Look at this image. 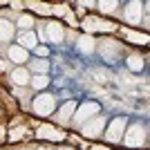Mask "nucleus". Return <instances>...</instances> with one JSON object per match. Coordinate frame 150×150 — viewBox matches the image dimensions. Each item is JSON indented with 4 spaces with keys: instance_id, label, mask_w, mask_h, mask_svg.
I'll use <instances>...</instances> for the list:
<instances>
[{
    "instance_id": "obj_17",
    "label": "nucleus",
    "mask_w": 150,
    "mask_h": 150,
    "mask_svg": "<svg viewBox=\"0 0 150 150\" xmlns=\"http://www.w3.org/2000/svg\"><path fill=\"white\" fill-rule=\"evenodd\" d=\"M31 69L38 72V74H47V72H50V63L45 61V58H38V61L31 63Z\"/></svg>"
},
{
    "instance_id": "obj_3",
    "label": "nucleus",
    "mask_w": 150,
    "mask_h": 150,
    "mask_svg": "<svg viewBox=\"0 0 150 150\" xmlns=\"http://www.w3.org/2000/svg\"><path fill=\"white\" fill-rule=\"evenodd\" d=\"M146 141V128L144 125H132L130 130L125 132V137H123V144L125 146H130V148H137V146H141Z\"/></svg>"
},
{
    "instance_id": "obj_8",
    "label": "nucleus",
    "mask_w": 150,
    "mask_h": 150,
    "mask_svg": "<svg viewBox=\"0 0 150 150\" xmlns=\"http://www.w3.org/2000/svg\"><path fill=\"white\" fill-rule=\"evenodd\" d=\"M9 58H11V63H27L29 52L23 50L20 45H13V47H9Z\"/></svg>"
},
{
    "instance_id": "obj_5",
    "label": "nucleus",
    "mask_w": 150,
    "mask_h": 150,
    "mask_svg": "<svg viewBox=\"0 0 150 150\" xmlns=\"http://www.w3.org/2000/svg\"><path fill=\"white\" fill-rule=\"evenodd\" d=\"M103 128H105V117H94V119L83 123L81 132L85 137H99L101 132H103Z\"/></svg>"
},
{
    "instance_id": "obj_1",
    "label": "nucleus",
    "mask_w": 150,
    "mask_h": 150,
    "mask_svg": "<svg viewBox=\"0 0 150 150\" xmlns=\"http://www.w3.org/2000/svg\"><path fill=\"white\" fill-rule=\"evenodd\" d=\"M101 105L96 103V101H88V103H83V105H79L74 110V123H85V121L94 119V114H99Z\"/></svg>"
},
{
    "instance_id": "obj_15",
    "label": "nucleus",
    "mask_w": 150,
    "mask_h": 150,
    "mask_svg": "<svg viewBox=\"0 0 150 150\" xmlns=\"http://www.w3.org/2000/svg\"><path fill=\"white\" fill-rule=\"evenodd\" d=\"M94 38L92 36H83V38H79V50L83 52V54H92L94 52Z\"/></svg>"
},
{
    "instance_id": "obj_23",
    "label": "nucleus",
    "mask_w": 150,
    "mask_h": 150,
    "mask_svg": "<svg viewBox=\"0 0 150 150\" xmlns=\"http://www.w3.org/2000/svg\"><path fill=\"white\" fill-rule=\"evenodd\" d=\"M94 150H101V148H94Z\"/></svg>"
},
{
    "instance_id": "obj_14",
    "label": "nucleus",
    "mask_w": 150,
    "mask_h": 150,
    "mask_svg": "<svg viewBox=\"0 0 150 150\" xmlns=\"http://www.w3.org/2000/svg\"><path fill=\"white\" fill-rule=\"evenodd\" d=\"M13 38V25L9 20H0V40H11Z\"/></svg>"
},
{
    "instance_id": "obj_2",
    "label": "nucleus",
    "mask_w": 150,
    "mask_h": 150,
    "mask_svg": "<svg viewBox=\"0 0 150 150\" xmlns=\"http://www.w3.org/2000/svg\"><path fill=\"white\" fill-rule=\"evenodd\" d=\"M56 110V96L54 94H40L34 99V112L40 117H47Z\"/></svg>"
},
{
    "instance_id": "obj_20",
    "label": "nucleus",
    "mask_w": 150,
    "mask_h": 150,
    "mask_svg": "<svg viewBox=\"0 0 150 150\" xmlns=\"http://www.w3.org/2000/svg\"><path fill=\"white\" fill-rule=\"evenodd\" d=\"M18 27H23V29L34 27V18H31V16H20V18H18Z\"/></svg>"
},
{
    "instance_id": "obj_13",
    "label": "nucleus",
    "mask_w": 150,
    "mask_h": 150,
    "mask_svg": "<svg viewBox=\"0 0 150 150\" xmlns=\"http://www.w3.org/2000/svg\"><path fill=\"white\" fill-rule=\"evenodd\" d=\"M38 137L40 139H61L63 134L58 130H54L52 125H40V128H38Z\"/></svg>"
},
{
    "instance_id": "obj_22",
    "label": "nucleus",
    "mask_w": 150,
    "mask_h": 150,
    "mask_svg": "<svg viewBox=\"0 0 150 150\" xmlns=\"http://www.w3.org/2000/svg\"><path fill=\"white\" fill-rule=\"evenodd\" d=\"M61 150H72V148H61Z\"/></svg>"
},
{
    "instance_id": "obj_10",
    "label": "nucleus",
    "mask_w": 150,
    "mask_h": 150,
    "mask_svg": "<svg viewBox=\"0 0 150 150\" xmlns=\"http://www.w3.org/2000/svg\"><path fill=\"white\" fill-rule=\"evenodd\" d=\"M74 110H76V103L74 101H67V103L58 110V121H61V123H67L69 117H74Z\"/></svg>"
},
{
    "instance_id": "obj_9",
    "label": "nucleus",
    "mask_w": 150,
    "mask_h": 150,
    "mask_svg": "<svg viewBox=\"0 0 150 150\" xmlns=\"http://www.w3.org/2000/svg\"><path fill=\"white\" fill-rule=\"evenodd\" d=\"M63 36H65V31H63V27L58 25V23H52V25H47V38H50L52 43H61Z\"/></svg>"
},
{
    "instance_id": "obj_19",
    "label": "nucleus",
    "mask_w": 150,
    "mask_h": 150,
    "mask_svg": "<svg viewBox=\"0 0 150 150\" xmlns=\"http://www.w3.org/2000/svg\"><path fill=\"white\" fill-rule=\"evenodd\" d=\"M117 7H119V2H114V0H110V2H99V9L103 13H112Z\"/></svg>"
},
{
    "instance_id": "obj_24",
    "label": "nucleus",
    "mask_w": 150,
    "mask_h": 150,
    "mask_svg": "<svg viewBox=\"0 0 150 150\" xmlns=\"http://www.w3.org/2000/svg\"><path fill=\"white\" fill-rule=\"evenodd\" d=\"M40 150H47V148H40Z\"/></svg>"
},
{
    "instance_id": "obj_4",
    "label": "nucleus",
    "mask_w": 150,
    "mask_h": 150,
    "mask_svg": "<svg viewBox=\"0 0 150 150\" xmlns=\"http://www.w3.org/2000/svg\"><path fill=\"white\" fill-rule=\"evenodd\" d=\"M125 123H128L125 117H117L112 123L108 125V130H105V139H108V141H121V139H123Z\"/></svg>"
},
{
    "instance_id": "obj_7",
    "label": "nucleus",
    "mask_w": 150,
    "mask_h": 150,
    "mask_svg": "<svg viewBox=\"0 0 150 150\" xmlns=\"http://www.w3.org/2000/svg\"><path fill=\"white\" fill-rule=\"evenodd\" d=\"M18 43H20L23 50H36L38 47V38H36L34 31H23V34L18 36Z\"/></svg>"
},
{
    "instance_id": "obj_21",
    "label": "nucleus",
    "mask_w": 150,
    "mask_h": 150,
    "mask_svg": "<svg viewBox=\"0 0 150 150\" xmlns=\"http://www.w3.org/2000/svg\"><path fill=\"white\" fill-rule=\"evenodd\" d=\"M36 54H38L40 58H45L47 54H50V52H47V47H40V45H38V47H36Z\"/></svg>"
},
{
    "instance_id": "obj_11",
    "label": "nucleus",
    "mask_w": 150,
    "mask_h": 150,
    "mask_svg": "<svg viewBox=\"0 0 150 150\" xmlns=\"http://www.w3.org/2000/svg\"><path fill=\"white\" fill-rule=\"evenodd\" d=\"M29 79H31V76H29V72H27L25 67H16L11 72V81L16 83V85H27Z\"/></svg>"
},
{
    "instance_id": "obj_18",
    "label": "nucleus",
    "mask_w": 150,
    "mask_h": 150,
    "mask_svg": "<svg viewBox=\"0 0 150 150\" xmlns=\"http://www.w3.org/2000/svg\"><path fill=\"white\" fill-rule=\"evenodd\" d=\"M128 67H130L132 72H141V69H144V58L141 56H130L128 58Z\"/></svg>"
},
{
    "instance_id": "obj_6",
    "label": "nucleus",
    "mask_w": 150,
    "mask_h": 150,
    "mask_svg": "<svg viewBox=\"0 0 150 150\" xmlns=\"http://www.w3.org/2000/svg\"><path fill=\"white\" fill-rule=\"evenodd\" d=\"M83 29H85V31H112L114 25H112V23H108V20H99V18L88 16V18L83 20Z\"/></svg>"
},
{
    "instance_id": "obj_12",
    "label": "nucleus",
    "mask_w": 150,
    "mask_h": 150,
    "mask_svg": "<svg viewBox=\"0 0 150 150\" xmlns=\"http://www.w3.org/2000/svg\"><path fill=\"white\" fill-rule=\"evenodd\" d=\"M125 18L130 20V23L141 20V2H130L128 9H125Z\"/></svg>"
},
{
    "instance_id": "obj_16",
    "label": "nucleus",
    "mask_w": 150,
    "mask_h": 150,
    "mask_svg": "<svg viewBox=\"0 0 150 150\" xmlns=\"http://www.w3.org/2000/svg\"><path fill=\"white\" fill-rule=\"evenodd\" d=\"M29 83L36 90H45L47 85H50V76L47 74H34V79H29Z\"/></svg>"
}]
</instances>
